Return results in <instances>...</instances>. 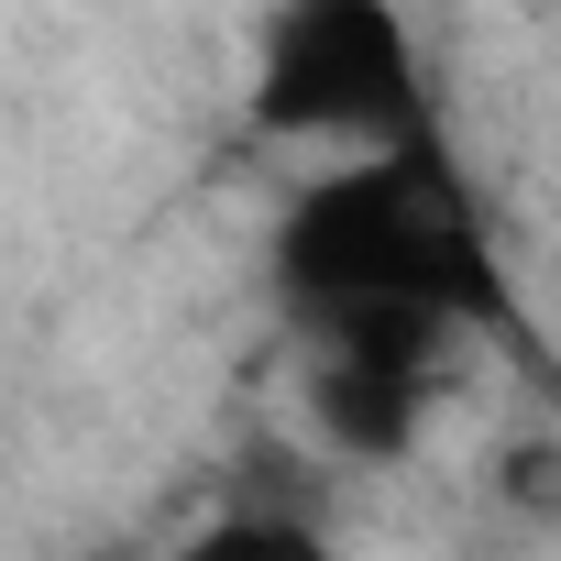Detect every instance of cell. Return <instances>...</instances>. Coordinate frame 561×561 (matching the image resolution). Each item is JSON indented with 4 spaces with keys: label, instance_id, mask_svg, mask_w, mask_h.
<instances>
[{
    "label": "cell",
    "instance_id": "3",
    "mask_svg": "<svg viewBox=\"0 0 561 561\" xmlns=\"http://www.w3.org/2000/svg\"><path fill=\"white\" fill-rule=\"evenodd\" d=\"M462 364H484V331L440 309H309L298 320V419L320 462L397 473L430 451L440 408L462 397Z\"/></svg>",
    "mask_w": 561,
    "mask_h": 561
},
{
    "label": "cell",
    "instance_id": "1",
    "mask_svg": "<svg viewBox=\"0 0 561 561\" xmlns=\"http://www.w3.org/2000/svg\"><path fill=\"white\" fill-rule=\"evenodd\" d=\"M264 287L287 320H309V309H440L484 342H528L517 275L495 242V198H484L451 122L342 144L320 176H298L264 231Z\"/></svg>",
    "mask_w": 561,
    "mask_h": 561
},
{
    "label": "cell",
    "instance_id": "2",
    "mask_svg": "<svg viewBox=\"0 0 561 561\" xmlns=\"http://www.w3.org/2000/svg\"><path fill=\"white\" fill-rule=\"evenodd\" d=\"M451 122L440 56L408 0H264L242 56V133L287 154H342Z\"/></svg>",
    "mask_w": 561,
    "mask_h": 561
}]
</instances>
